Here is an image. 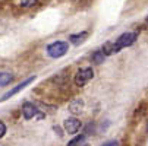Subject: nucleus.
<instances>
[{
    "instance_id": "obj_12",
    "label": "nucleus",
    "mask_w": 148,
    "mask_h": 146,
    "mask_svg": "<svg viewBox=\"0 0 148 146\" xmlns=\"http://www.w3.org/2000/svg\"><path fill=\"white\" fill-rule=\"evenodd\" d=\"M21 5L24 7H31V6L37 5V0H21Z\"/></svg>"
},
{
    "instance_id": "obj_11",
    "label": "nucleus",
    "mask_w": 148,
    "mask_h": 146,
    "mask_svg": "<svg viewBox=\"0 0 148 146\" xmlns=\"http://www.w3.org/2000/svg\"><path fill=\"white\" fill-rule=\"evenodd\" d=\"M104 58H106V56H104L103 51H95V53L92 54V61H94V63H97V65L104 63Z\"/></svg>"
},
{
    "instance_id": "obj_9",
    "label": "nucleus",
    "mask_w": 148,
    "mask_h": 146,
    "mask_svg": "<svg viewBox=\"0 0 148 146\" xmlns=\"http://www.w3.org/2000/svg\"><path fill=\"white\" fill-rule=\"evenodd\" d=\"M85 139H87V136H85V134H79V136L73 137V139L68 143V146H81L84 142H85Z\"/></svg>"
},
{
    "instance_id": "obj_6",
    "label": "nucleus",
    "mask_w": 148,
    "mask_h": 146,
    "mask_svg": "<svg viewBox=\"0 0 148 146\" xmlns=\"http://www.w3.org/2000/svg\"><path fill=\"white\" fill-rule=\"evenodd\" d=\"M63 126H65V130L71 134L76 133L79 129H81V121L76 118V117H71L68 120H65V123H63Z\"/></svg>"
},
{
    "instance_id": "obj_15",
    "label": "nucleus",
    "mask_w": 148,
    "mask_h": 146,
    "mask_svg": "<svg viewBox=\"0 0 148 146\" xmlns=\"http://www.w3.org/2000/svg\"><path fill=\"white\" fill-rule=\"evenodd\" d=\"M85 146H90V145H85Z\"/></svg>"
},
{
    "instance_id": "obj_14",
    "label": "nucleus",
    "mask_w": 148,
    "mask_h": 146,
    "mask_svg": "<svg viewBox=\"0 0 148 146\" xmlns=\"http://www.w3.org/2000/svg\"><path fill=\"white\" fill-rule=\"evenodd\" d=\"M103 146H117V142H116V140H112V142H107V143H104Z\"/></svg>"
},
{
    "instance_id": "obj_8",
    "label": "nucleus",
    "mask_w": 148,
    "mask_h": 146,
    "mask_svg": "<svg viewBox=\"0 0 148 146\" xmlns=\"http://www.w3.org/2000/svg\"><path fill=\"white\" fill-rule=\"evenodd\" d=\"M82 107H84V104L81 99H75L73 102H71V105H69V110L73 113V114H79L82 111Z\"/></svg>"
},
{
    "instance_id": "obj_2",
    "label": "nucleus",
    "mask_w": 148,
    "mask_h": 146,
    "mask_svg": "<svg viewBox=\"0 0 148 146\" xmlns=\"http://www.w3.org/2000/svg\"><path fill=\"white\" fill-rule=\"evenodd\" d=\"M68 48H69L68 43H65V41H56V43H53L47 47V54L53 58H59L66 54Z\"/></svg>"
},
{
    "instance_id": "obj_16",
    "label": "nucleus",
    "mask_w": 148,
    "mask_h": 146,
    "mask_svg": "<svg viewBox=\"0 0 148 146\" xmlns=\"http://www.w3.org/2000/svg\"><path fill=\"white\" fill-rule=\"evenodd\" d=\"M147 22H148V19H147Z\"/></svg>"
},
{
    "instance_id": "obj_1",
    "label": "nucleus",
    "mask_w": 148,
    "mask_h": 146,
    "mask_svg": "<svg viewBox=\"0 0 148 146\" xmlns=\"http://www.w3.org/2000/svg\"><path fill=\"white\" fill-rule=\"evenodd\" d=\"M136 38H138V34L136 32H125V34H122L114 43H112V47H113V54L114 53H119L122 48H125V47H129V45H132L135 41H136Z\"/></svg>"
},
{
    "instance_id": "obj_4",
    "label": "nucleus",
    "mask_w": 148,
    "mask_h": 146,
    "mask_svg": "<svg viewBox=\"0 0 148 146\" xmlns=\"http://www.w3.org/2000/svg\"><path fill=\"white\" fill-rule=\"evenodd\" d=\"M22 114H24V118L25 120H31L35 115H38L40 118L44 117V114H40L38 110H37V107L34 105V104H31V102H25L24 105H22Z\"/></svg>"
},
{
    "instance_id": "obj_5",
    "label": "nucleus",
    "mask_w": 148,
    "mask_h": 146,
    "mask_svg": "<svg viewBox=\"0 0 148 146\" xmlns=\"http://www.w3.org/2000/svg\"><path fill=\"white\" fill-rule=\"evenodd\" d=\"M34 79H35V76H31V77H28L27 80H24L22 83H19V85H18V86H15L13 89H10L9 92H6V94H5V95L2 96V98H0V102H3V101H6V99H9V98H10V96H13L15 94H18V92H21V91H22V89H25V88H27V86L29 85V83H31V82H32Z\"/></svg>"
},
{
    "instance_id": "obj_7",
    "label": "nucleus",
    "mask_w": 148,
    "mask_h": 146,
    "mask_svg": "<svg viewBox=\"0 0 148 146\" xmlns=\"http://www.w3.org/2000/svg\"><path fill=\"white\" fill-rule=\"evenodd\" d=\"M87 37H88V32H81V34H76V35H71L69 37V41H71L73 45H79L81 43L85 41Z\"/></svg>"
},
{
    "instance_id": "obj_13",
    "label": "nucleus",
    "mask_w": 148,
    "mask_h": 146,
    "mask_svg": "<svg viewBox=\"0 0 148 146\" xmlns=\"http://www.w3.org/2000/svg\"><path fill=\"white\" fill-rule=\"evenodd\" d=\"M5 133H6V126H5V123L0 121V139L5 136Z\"/></svg>"
},
{
    "instance_id": "obj_10",
    "label": "nucleus",
    "mask_w": 148,
    "mask_h": 146,
    "mask_svg": "<svg viewBox=\"0 0 148 146\" xmlns=\"http://www.w3.org/2000/svg\"><path fill=\"white\" fill-rule=\"evenodd\" d=\"M13 76L10 73H0V86H5L8 83H10Z\"/></svg>"
},
{
    "instance_id": "obj_3",
    "label": "nucleus",
    "mask_w": 148,
    "mask_h": 146,
    "mask_svg": "<svg viewBox=\"0 0 148 146\" xmlns=\"http://www.w3.org/2000/svg\"><path fill=\"white\" fill-rule=\"evenodd\" d=\"M94 76V72L91 67H84V69H79L78 73L75 75V83L78 86H84L92 79Z\"/></svg>"
}]
</instances>
